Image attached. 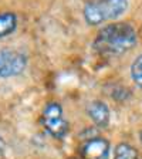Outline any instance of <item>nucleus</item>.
<instances>
[{
    "instance_id": "2",
    "label": "nucleus",
    "mask_w": 142,
    "mask_h": 159,
    "mask_svg": "<svg viewBox=\"0 0 142 159\" xmlns=\"http://www.w3.org/2000/svg\"><path fill=\"white\" fill-rule=\"evenodd\" d=\"M84 19L91 26H98L119 17L128 7V0H83Z\"/></svg>"
},
{
    "instance_id": "11",
    "label": "nucleus",
    "mask_w": 142,
    "mask_h": 159,
    "mask_svg": "<svg viewBox=\"0 0 142 159\" xmlns=\"http://www.w3.org/2000/svg\"><path fill=\"white\" fill-rule=\"evenodd\" d=\"M141 142H142V134H141Z\"/></svg>"
},
{
    "instance_id": "3",
    "label": "nucleus",
    "mask_w": 142,
    "mask_h": 159,
    "mask_svg": "<svg viewBox=\"0 0 142 159\" xmlns=\"http://www.w3.org/2000/svg\"><path fill=\"white\" fill-rule=\"evenodd\" d=\"M41 125L54 138H64L68 131V124L64 118L63 108L58 102H48L41 114Z\"/></svg>"
},
{
    "instance_id": "1",
    "label": "nucleus",
    "mask_w": 142,
    "mask_h": 159,
    "mask_svg": "<svg viewBox=\"0 0 142 159\" xmlns=\"http://www.w3.org/2000/svg\"><path fill=\"white\" fill-rule=\"evenodd\" d=\"M136 31L131 24L119 21L104 26L94 39V48L101 54L119 56L136 46Z\"/></svg>"
},
{
    "instance_id": "8",
    "label": "nucleus",
    "mask_w": 142,
    "mask_h": 159,
    "mask_svg": "<svg viewBox=\"0 0 142 159\" xmlns=\"http://www.w3.org/2000/svg\"><path fill=\"white\" fill-rule=\"evenodd\" d=\"M114 159H139V155L134 146L128 143H119L115 148Z\"/></svg>"
},
{
    "instance_id": "7",
    "label": "nucleus",
    "mask_w": 142,
    "mask_h": 159,
    "mask_svg": "<svg viewBox=\"0 0 142 159\" xmlns=\"http://www.w3.org/2000/svg\"><path fill=\"white\" fill-rule=\"evenodd\" d=\"M17 27V17L14 13H0V39L11 34Z\"/></svg>"
},
{
    "instance_id": "10",
    "label": "nucleus",
    "mask_w": 142,
    "mask_h": 159,
    "mask_svg": "<svg viewBox=\"0 0 142 159\" xmlns=\"http://www.w3.org/2000/svg\"><path fill=\"white\" fill-rule=\"evenodd\" d=\"M4 151V142H3V139L0 138V153H3Z\"/></svg>"
},
{
    "instance_id": "6",
    "label": "nucleus",
    "mask_w": 142,
    "mask_h": 159,
    "mask_svg": "<svg viewBox=\"0 0 142 159\" xmlns=\"http://www.w3.org/2000/svg\"><path fill=\"white\" fill-rule=\"evenodd\" d=\"M88 115L97 126H107L109 124V109L101 101H93L88 107Z\"/></svg>"
},
{
    "instance_id": "9",
    "label": "nucleus",
    "mask_w": 142,
    "mask_h": 159,
    "mask_svg": "<svg viewBox=\"0 0 142 159\" xmlns=\"http://www.w3.org/2000/svg\"><path fill=\"white\" fill-rule=\"evenodd\" d=\"M131 77L136 85L142 87V54L134 60L132 66H131Z\"/></svg>"
},
{
    "instance_id": "5",
    "label": "nucleus",
    "mask_w": 142,
    "mask_h": 159,
    "mask_svg": "<svg viewBox=\"0 0 142 159\" xmlns=\"http://www.w3.org/2000/svg\"><path fill=\"white\" fill-rule=\"evenodd\" d=\"M81 159H109V142L104 138L88 139L81 148Z\"/></svg>"
},
{
    "instance_id": "4",
    "label": "nucleus",
    "mask_w": 142,
    "mask_h": 159,
    "mask_svg": "<svg viewBox=\"0 0 142 159\" xmlns=\"http://www.w3.org/2000/svg\"><path fill=\"white\" fill-rule=\"evenodd\" d=\"M27 57L21 51L11 48L0 50V78H11L24 73Z\"/></svg>"
}]
</instances>
